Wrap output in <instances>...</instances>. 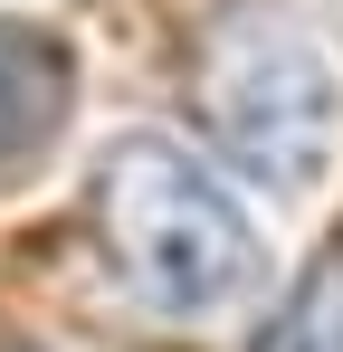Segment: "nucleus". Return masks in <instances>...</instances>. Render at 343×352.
Wrapping results in <instances>:
<instances>
[{
	"mask_svg": "<svg viewBox=\"0 0 343 352\" xmlns=\"http://www.w3.org/2000/svg\"><path fill=\"white\" fill-rule=\"evenodd\" d=\"M258 352H343V248H324L305 267V286L286 295V314L267 324Z\"/></svg>",
	"mask_w": 343,
	"mask_h": 352,
	"instance_id": "4",
	"label": "nucleus"
},
{
	"mask_svg": "<svg viewBox=\"0 0 343 352\" xmlns=\"http://www.w3.org/2000/svg\"><path fill=\"white\" fill-rule=\"evenodd\" d=\"M76 115V58L67 38L0 10V181H19L29 162H48V143Z\"/></svg>",
	"mask_w": 343,
	"mask_h": 352,
	"instance_id": "3",
	"label": "nucleus"
},
{
	"mask_svg": "<svg viewBox=\"0 0 343 352\" xmlns=\"http://www.w3.org/2000/svg\"><path fill=\"white\" fill-rule=\"evenodd\" d=\"M191 105L220 162L258 181L267 200H315L343 162V76L315 48V29L286 19L277 0L210 10L200 58H191Z\"/></svg>",
	"mask_w": 343,
	"mask_h": 352,
	"instance_id": "2",
	"label": "nucleus"
},
{
	"mask_svg": "<svg viewBox=\"0 0 343 352\" xmlns=\"http://www.w3.org/2000/svg\"><path fill=\"white\" fill-rule=\"evenodd\" d=\"M96 238L143 314L163 324H220L267 286V229L229 190L220 162H200L181 133H114L96 153Z\"/></svg>",
	"mask_w": 343,
	"mask_h": 352,
	"instance_id": "1",
	"label": "nucleus"
}]
</instances>
